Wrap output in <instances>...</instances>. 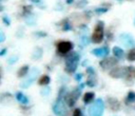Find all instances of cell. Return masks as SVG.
Segmentation results:
<instances>
[{"label":"cell","instance_id":"cell-10","mask_svg":"<svg viewBox=\"0 0 135 116\" xmlns=\"http://www.w3.org/2000/svg\"><path fill=\"white\" fill-rule=\"evenodd\" d=\"M107 100H108L109 108H110L112 111L116 112V111H118V110L120 109V103H119V101H118L116 98H114V97H108Z\"/></svg>","mask_w":135,"mask_h":116},{"label":"cell","instance_id":"cell-28","mask_svg":"<svg viewBox=\"0 0 135 116\" xmlns=\"http://www.w3.org/2000/svg\"><path fill=\"white\" fill-rule=\"evenodd\" d=\"M71 2H73V0H66V3H71Z\"/></svg>","mask_w":135,"mask_h":116},{"label":"cell","instance_id":"cell-6","mask_svg":"<svg viewBox=\"0 0 135 116\" xmlns=\"http://www.w3.org/2000/svg\"><path fill=\"white\" fill-rule=\"evenodd\" d=\"M72 49H73V43L71 41H60L57 43L58 54H61V55L68 54L72 51Z\"/></svg>","mask_w":135,"mask_h":116},{"label":"cell","instance_id":"cell-14","mask_svg":"<svg viewBox=\"0 0 135 116\" xmlns=\"http://www.w3.org/2000/svg\"><path fill=\"white\" fill-rule=\"evenodd\" d=\"M94 96H95V94L93 92L85 93L84 96H83V102L84 103H91L93 101V99H94Z\"/></svg>","mask_w":135,"mask_h":116},{"label":"cell","instance_id":"cell-23","mask_svg":"<svg viewBox=\"0 0 135 116\" xmlns=\"http://www.w3.org/2000/svg\"><path fill=\"white\" fill-rule=\"evenodd\" d=\"M81 43H82V44H84V45H86V44L89 43L88 38H86V37H82V39H81Z\"/></svg>","mask_w":135,"mask_h":116},{"label":"cell","instance_id":"cell-11","mask_svg":"<svg viewBox=\"0 0 135 116\" xmlns=\"http://www.w3.org/2000/svg\"><path fill=\"white\" fill-rule=\"evenodd\" d=\"M92 53L97 56V57H105L108 54H109V49L107 46H103V47H98V49H95L92 51Z\"/></svg>","mask_w":135,"mask_h":116},{"label":"cell","instance_id":"cell-30","mask_svg":"<svg viewBox=\"0 0 135 116\" xmlns=\"http://www.w3.org/2000/svg\"><path fill=\"white\" fill-rule=\"evenodd\" d=\"M81 116H82V115H81Z\"/></svg>","mask_w":135,"mask_h":116},{"label":"cell","instance_id":"cell-20","mask_svg":"<svg viewBox=\"0 0 135 116\" xmlns=\"http://www.w3.org/2000/svg\"><path fill=\"white\" fill-rule=\"evenodd\" d=\"M107 11H108V7H98L95 9V12L97 14H102V13H105Z\"/></svg>","mask_w":135,"mask_h":116},{"label":"cell","instance_id":"cell-24","mask_svg":"<svg viewBox=\"0 0 135 116\" xmlns=\"http://www.w3.org/2000/svg\"><path fill=\"white\" fill-rule=\"evenodd\" d=\"M3 21H4V23H5L6 25H9V23H11V22H9V19H7V17H5V16L3 17Z\"/></svg>","mask_w":135,"mask_h":116},{"label":"cell","instance_id":"cell-22","mask_svg":"<svg viewBox=\"0 0 135 116\" xmlns=\"http://www.w3.org/2000/svg\"><path fill=\"white\" fill-rule=\"evenodd\" d=\"M73 116H81V111L80 109H75L73 112Z\"/></svg>","mask_w":135,"mask_h":116},{"label":"cell","instance_id":"cell-18","mask_svg":"<svg viewBox=\"0 0 135 116\" xmlns=\"http://www.w3.org/2000/svg\"><path fill=\"white\" fill-rule=\"evenodd\" d=\"M134 100H135V93L132 92V91H130V92L128 93L127 98H126V102H127V103H130V102H133Z\"/></svg>","mask_w":135,"mask_h":116},{"label":"cell","instance_id":"cell-26","mask_svg":"<svg viewBox=\"0 0 135 116\" xmlns=\"http://www.w3.org/2000/svg\"><path fill=\"white\" fill-rule=\"evenodd\" d=\"M5 52H6V49H3V50L1 51V53H0V55H1V56H3V55L5 54Z\"/></svg>","mask_w":135,"mask_h":116},{"label":"cell","instance_id":"cell-4","mask_svg":"<svg viewBox=\"0 0 135 116\" xmlns=\"http://www.w3.org/2000/svg\"><path fill=\"white\" fill-rule=\"evenodd\" d=\"M102 113H103V102L100 98H98L89 108V116H102Z\"/></svg>","mask_w":135,"mask_h":116},{"label":"cell","instance_id":"cell-1","mask_svg":"<svg viewBox=\"0 0 135 116\" xmlns=\"http://www.w3.org/2000/svg\"><path fill=\"white\" fill-rule=\"evenodd\" d=\"M79 61V54L78 53H72L68 56L66 62H65V72L68 73H74L77 69Z\"/></svg>","mask_w":135,"mask_h":116},{"label":"cell","instance_id":"cell-12","mask_svg":"<svg viewBox=\"0 0 135 116\" xmlns=\"http://www.w3.org/2000/svg\"><path fill=\"white\" fill-rule=\"evenodd\" d=\"M126 79H135V66H128L127 67V74H126Z\"/></svg>","mask_w":135,"mask_h":116},{"label":"cell","instance_id":"cell-9","mask_svg":"<svg viewBox=\"0 0 135 116\" xmlns=\"http://www.w3.org/2000/svg\"><path fill=\"white\" fill-rule=\"evenodd\" d=\"M86 73L89 74L88 76V80H86V84L89 86H95L97 83V77L95 75L94 69L93 67H88L86 69Z\"/></svg>","mask_w":135,"mask_h":116},{"label":"cell","instance_id":"cell-13","mask_svg":"<svg viewBox=\"0 0 135 116\" xmlns=\"http://www.w3.org/2000/svg\"><path fill=\"white\" fill-rule=\"evenodd\" d=\"M113 54H114V56L116 57V58H118V59H121L122 57H123V51H122V49L121 47H119V46H114L113 47Z\"/></svg>","mask_w":135,"mask_h":116},{"label":"cell","instance_id":"cell-17","mask_svg":"<svg viewBox=\"0 0 135 116\" xmlns=\"http://www.w3.org/2000/svg\"><path fill=\"white\" fill-rule=\"evenodd\" d=\"M50 81H51V79H50V77H49L47 75H42V76L39 78L38 83H39L40 85H46V84L50 83Z\"/></svg>","mask_w":135,"mask_h":116},{"label":"cell","instance_id":"cell-21","mask_svg":"<svg viewBox=\"0 0 135 116\" xmlns=\"http://www.w3.org/2000/svg\"><path fill=\"white\" fill-rule=\"evenodd\" d=\"M88 3V1L86 0H80V1H78V3H77V7H82V6H84L85 4Z\"/></svg>","mask_w":135,"mask_h":116},{"label":"cell","instance_id":"cell-7","mask_svg":"<svg viewBox=\"0 0 135 116\" xmlns=\"http://www.w3.org/2000/svg\"><path fill=\"white\" fill-rule=\"evenodd\" d=\"M116 63H117V58L116 57H109V58H105V59L101 60L99 64L103 70H109V69H113V66H115Z\"/></svg>","mask_w":135,"mask_h":116},{"label":"cell","instance_id":"cell-3","mask_svg":"<svg viewBox=\"0 0 135 116\" xmlns=\"http://www.w3.org/2000/svg\"><path fill=\"white\" fill-rule=\"evenodd\" d=\"M81 86H82V85H80V86H78L77 89L73 90L72 92L65 94V96H64V101H65L66 105L73 107V105L75 104V102L77 101V99L79 98V96H80V94H81Z\"/></svg>","mask_w":135,"mask_h":116},{"label":"cell","instance_id":"cell-19","mask_svg":"<svg viewBox=\"0 0 135 116\" xmlns=\"http://www.w3.org/2000/svg\"><path fill=\"white\" fill-rule=\"evenodd\" d=\"M127 58H128V60H130V61H135V49L131 50V51L128 53Z\"/></svg>","mask_w":135,"mask_h":116},{"label":"cell","instance_id":"cell-8","mask_svg":"<svg viewBox=\"0 0 135 116\" xmlns=\"http://www.w3.org/2000/svg\"><path fill=\"white\" fill-rule=\"evenodd\" d=\"M127 74V67L124 66H116L111 69L110 71V75L113 78H120V77H126Z\"/></svg>","mask_w":135,"mask_h":116},{"label":"cell","instance_id":"cell-27","mask_svg":"<svg viewBox=\"0 0 135 116\" xmlns=\"http://www.w3.org/2000/svg\"><path fill=\"white\" fill-rule=\"evenodd\" d=\"M76 78H77V80H80V78H81V74H77V75H76Z\"/></svg>","mask_w":135,"mask_h":116},{"label":"cell","instance_id":"cell-2","mask_svg":"<svg viewBox=\"0 0 135 116\" xmlns=\"http://www.w3.org/2000/svg\"><path fill=\"white\" fill-rule=\"evenodd\" d=\"M103 26H104V24L102 21H99L96 23L94 31H93V34H92V41L94 43H100L102 41L103 36H104Z\"/></svg>","mask_w":135,"mask_h":116},{"label":"cell","instance_id":"cell-29","mask_svg":"<svg viewBox=\"0 0 135 116\" xmlns=\"http://www.w3.org/2000/svg\"><path fill=\"white\" fill-rule=\"evenodd\" d=\"M134 24H135V21H134Z\"/></svg>","mask_w":135,"mask_h":116},{"label":"cell","instance_id":"cell-5","mask_svg":"<svg viewBox=\"0 0 135 116\" xmlns=\"http://www.w3.org/2000/svg\"><path fill=\"white\" fill-rule=\"evenodd\" d=\"M65 105H66V103H65V101H63V99H57L56 102L53 105V111H54L55 115H57V116H64L66 114Z\"/></svg>","mask_w":135,"mask_h":116},{"label":"cell","instance_id":"cell-16","mask_svg":"<svg viewBox=\"0 0 135 116\" xmlns=\"http://www.w3.org/2000/svg\"><path fill=\"white\" fill-rule=\"evenodd\" d=\"M16 99L20 102V103H23V104H25V103H27V101H28V99H27V97H25L21 92H18L17 94H16Z\"/></svg>","mask_w":135,"mask_h":116},{"label":"cell","instance_id":"cell-15","mask_svg":"<svg viewBox=\"0 0 135 116\" xmlns=\"http://www.w3.org/2000/svg\"><path fill=\"white\" fill-rule=\"evenodd\" d=\"M27 72H28V65H23V66H21V67L19 69V71L17 72V76L20 77V78H22V77H24V76L27 74Z\"/></svg>","mask_w":135,"mask_h":116},{"label":"cell","instance_id":"cell-25","mask_svg":"<svg viewBox=\"0 0 135 116\" xmlns=\"http://www.w3.org/2000/svg\"><path fill=\"white\" fill-rule=\"evenodd\" d=\"M0 41L1 42L4 41V34H3V32H1V39H0Z\"/></svg>","mask_w":135,"mask_h":116}]
</instances>
